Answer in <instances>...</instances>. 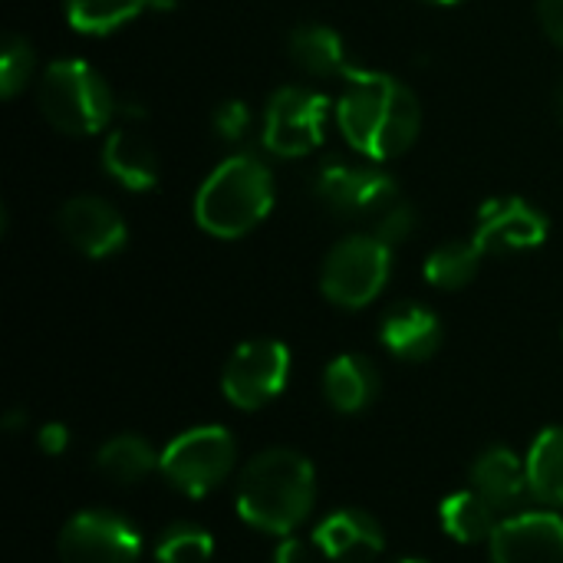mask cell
Returning a JSON list of instances; mask_svg holds the SVG:
<instances>
[{"mask_svg":"<svg viewBox=\"0 0 563 563\" xmlns=\"http://www.w3.org/2000/svg\"><path fill=\"white\" fill-rule=\"evenodd\" d=\"M485 251L472 241H445L426 257V280L435 290H462L478 277Z\"/></svg>","mask_w":563,"mask_h":563,"instance_id":"24","label":"cell"},{"mask_svg":"<svg viewBox=\"0 0 563 563\" xmlns=\"http://www.w3.org/2000/svg\"><path fill=\"white\" fill-rule=\"evenodd\" d=\"M102 172L129 191H152L162 168H158V152L152 148V142L142 132L122 125L106 135Z\"/></svg>","mask_w":563,"mask_h":563,"instance_id":"18","label":"cell"},{"mask_svg":"<svg viewBox=\"0 0 563 563\" xmlns=\"http://www.w3.org/2000/svg\"><path fill=\"white\" fill-rule=\"evenodd\" d=\"M172 7V0H63V13L76 33L106 36L125 26L129 20L142 16L145 10Z\"/></svg>","mask_w":563,"mask_h":563,"instance_id":"23","label":"cell"},{"mask_svg":"<svg viewBox=\"0 0 563 563\" xmlns=\"http://www.w3.org/2000/svg\"><path fill=\"white\" fill-rule=\"evenodd\" d=\"M429 3H439V7H452V3H462V0H429Z\"/></svg>","mask_w":563,"mask_h":563,"instance_id":"34","label":"cell"},{"mask_svg":"<svg viewBox=\"0 0 563 563\" xmlns=\"http://www.w3.org/2000/svg\"><path fill=\"white\" fill-rule=\"evenodd\" d=\"M330 99L307 86H280L264 109V148L280 158H303L323 142Z\"/></svg>","mask_w":563,"mask_h":563,"instance_id":"8","label":"cell"},{"mask_svg":"<svg viewBox=\"0 0 563 563\" xmlns=\"http://www.w3.org/2000/svg\"><path fill=\"white\" fill-rule=\"evenodd\" d=\"M36 445H40L43 455L59 459V455L69 449V429H66L63 422H46V426H40V432H36Z\"/></svg>","mask_w":563,"mask_h":563,"instance_id":"30","label":"cell"},{"mask_svg":"<svg viewBox=\"0 0 563 563\" xmlns=\"http://www.w3.org/2000/svg\"><path fill=\"white\" fill-rule=\"evenodd\" d=\"M313 191L320 198L323 208H330L336 218H376L379 211H386L399 191L396 181L376 168V165H356V162H343V158H330L317 168L313 178Z\"/></svg>","mask_w":563,"mask_h":563,"instance_id":"10","label":"cell"},{"mask_svg":"<svg viewBox=\"0 0 563 563\" xmlns=\"http://www.w3.org/2000/svg\"><path fill=\"white\" fill-rule=\"evenodd\" d=\"M3 429H7V432L26 429V412H23V409H10V412L3 416Z\"/></svg>","mask_w":563,"mask_h":563,"instance_id":"32","label":"cell"},{"mask_svg":"<svg viewBox=\"0 0 563 563\" xmlns=\"http://www.w3.org/2000/svg\"><path fill=\"white\" fill-rule=\"evenodd\" d=\"M155 563H208L214 558V534L198 521H172L158 531Z\"/></svg>","mask_w":563,"mask_h":563,"instance_id":"25","label":"cell"},{"mask_svg":"<svg viewBox=\"0 0 563 563\" xmlns=\"http://www.w3.org/2000/svg\"><path fill=\"white\" fill-rule=\"evenodd\" d=\"M238 518L271 538H290L317 508V472L297 449H264L234 485Z\"/></svg>","mask_w":563,"mask_h":563,"instance_id":"2","label":"cell"},{"mask_svg":"<svg viewBox=\"0 0 563 563\" xmlns=\"http://www.w3.org/2000/svg\"><path fill=\"white\" fill-rule=\"evenodd\" d=\"M142 548V531L125 515L109 508L76 511L56 541L63 563H139Z\"/></svg>","mask_w":563,"mask_h":563,"instance_id":"9","label":"cell"},{"mask_svg":"<svg viewBox=\"0 0 563 563\" xmlns=\"http://www.w3.org/2000/svg\"><path fill=\"white\" fill-rule=\"evenodd\" d=\"M162 452L139 432H119L96 449V472L112 485H142L158 472Z\"/></svg>","mask_w":563,"mask_h":563,"instance_id":"20","label":"cell"},{"mask_svg":"<svg viewBox=\"0 0 563 563\" xmlns=\"http://www.w3.org/2000/svg\"><path fill=\"white\" fill-rule=\"evenodd\" d=\"M492 563H563V515L531 508L501 518L488 541Z\"/></svg>","mask_w":563,"mask_h":563,"instance_id":"11","label":"cell"},{"mask_svg":"<svg viewBox=\"0 0 563 563\" xmlns=\"http://www.w3.org/2000/svg\"><path fill=\"white\" fill-rule=\"evenodd\" d=\"M317 544L313 541H300V538H280L277 551H274V561L271 563H317Z\"/></svg>","mask_w":563,"mask_h":563,"instance_id":"29","label":"cell"},{"mask_svg":"<svg viewBox=\"0 0 563 563\" xmlns=\"http://www.w3.org/2000/svg\"><path fill=\"white\" fill-rule=\"evenodd\" d=\"M343 79L346 86L336 102V122L353 152L369 162L402 155L422 129V106L416 92L373 69H350Z\"/></svg>","mask_w":563,"mask_h":563,"instance_id":"1","label":"cell"},{"mask_svg":"<svg viewBox=\"0 0 563 563\" xmlns=\"http://www.w3.org/2000/svg\"><path fill=\"white\" fill-rule=\"evenodd\" d=\"M30 79H33V46L23 36L7 33L0 46V96L3 99L20 96Z\"/></svg>","mask_w":563,"mask_h":563,"instance_id":"26","label":"cell"},{"mask_svg":"<svg viewBox=\"0 0 563 563\" xmlns=\"http://www.w3.org/2000/svg\"><path fill=\"white\" fill-rule=\"evenodd\" d=\"M274 208V175L251 155H228L195 195V221L205 234L234 241L251 234Z\"/></svg>","mask_w":563,"mask_h":563,"instance_id":"3","label":"cell"},{"mask_svg":"<svg viewBox=\"0 0 563 563\" xmlns=\"http://www.w3.org/2000/svg\"><path fill=\"white\" fill-rule=\"evenodd\" d=\"M238 468V439L228 426L208 422L191 426L178 432L165 449L158 462V475L168 488H175L185 498H208L218 492Z\"/></svg>","mask_w":563,"mask_h":563,"instance_id":"5","label":"cell"},{"mask_svg":"<svg viewBox=\"0 0 563 563\" xmlns=\"http://www.w3.org/2000/svg\"><path fill=\"white\" fill-rule=\"evenodd\" d=\"M468 485L488 498L501 515L505 511H521V501L531 495L528 485V462L508 449V445H488L485 452L475 455L472 468H468Z\"/></svg>","mask_w":563,"mask_h":563,"instance_id":"16","label":"cell"},{"mask_svg":"<svg viewBox=\"0 0 563 563\" xmlns=\"http://www.w3.org/2000/svg\"><path fill=\"white\" fill-rule=\"evenodd\" d=\"M442 336H445V330H442L439 313L416 300H402V303L389 307L379 323V343L386 346L389 356H396L402 363L432 360L442 346Z\"/></svg>","mask_w":563,"mask_h":563,"instance_id":"15","label":"cell"},{"mask_svg":"<svg viewBox=\"0 0 563 563\" xmlns=\"http://www.w3.org/2000/svg\"><path fill=\"white\" fill-rule=\"evenodd\" d=\"M501 525V511L482 498L472 485L462 492H452L439 505V528L455 541V544H488L492 534Z\"/></svg>","mask_w":563,"mask_h":563,"instance_id":"19","label":"cell"},{"mask_svg":"<svg viewBox=\"0 0 563 563\" xmlns=\"http://www.w3.org/2000/svg\"><path fill=\"white\" fill-rule=\"evenodd\" d=\"M323 561L373 563L386 551V528L363 508H336L317 521L313 538Z\"/></svg>","mask_w":563,"mask_h":563,"instance_id":"14","label":"cell"},{"mask_svg":"<svg viewBox=\"0 0 563 563\" xmlns=\"http://www.w3.org/2000/svg\"><path fill=\"white\" fill-rule=\"evenodd\" d=\"M538 20L544 33L563 49V0H538Z\"/></svg>","mask_w":563,"mask_h":563,"instance_id":"31","label":"cell"},{"mask_svg":"<svg viewBox=\"0 0 563 563\" xmlns=\"http://www.w3.org/2000/svg\"><path fill=\"white\" fill-rule=\"evenodd\" d=\"M554 109H558V119L563 122V79L561 86H558V96H554Z\"/></svg>","mask_w":563,"mask_h":563,"instance_id":"33","label":"cell"},{"mask_svg":"<svg viewBox=\"0 0 563 563\" xmlns=\"http://www.w3.org/2000/svg\"><path fill=\"white\" fill-rule=\"evenodd\" d=\"M290 59L300 73L307 76H320V79H330V76H346L350 66H346V43L343 36L327 26V23H303L290 33Z\"/></svg>","mask_w":563,"mask_h":563,"instance_id":"21","label":"cell"},{"mask_svg":"<svg viewBox=\"0 0 563 563\" xmlns=\"http://www.w3.org/2000/svg\"><path fill=\"white\" fill-rule=\"evenodd\" d=\"M416 228H419L416 208H412L409 201H402V198H396L386 211H379V214L373 218V234H376L383 244H389V247L409 241V238L416 234Z\"/></svg>","mask_w":563,"mask_h":563,"instance_id":"27","label":"cell"},{"mask_svg":"<svg viewBox=\"0 0 563 563\" xmlns=\"http://www.w3.org/2000/svg\"><path fill=\"white\" fill-rule=\"evenodd\" d=\"M531 498L544 508L563 511V426H548L534 435L528 455Z\"/></svg>","mask_w":563,"mask_h":563,"instance_id":"22","label":"cell"},{"mask_svg":"<svg viewBox=\"0 0 563 563\" xmlns=\"http://www.w3.org/2000/svg\"><path fill=\"white\" fill-rule=\"evenodd\" d=\"M396 563H429L426 558H402V561H396Z\"/></svg>","mask_w":563,"mask_h":563,"instance_id":"35","label":"cell"},{"mask_svg":"<svg viewBox=\"0 0 563 563\" xmlns=\"http://www.w3.org/2000/svg\"><path fill=\"white\" fill-rule=\"evenodd\" d=\"M290 379V350L280 340L241 343L221 369V396L241 409L257 412L271 406Z\"/></svg>","mask_w":563,"mask_h":563,"instance_id":"7","label":"cell"},{"mask_svg":"<svg viewBox=\"0 0 563 563\" xmlns=\"http://www.w3.org/2000/svg\"><path fill=\"white\" fill-rule=\"evenodd\" d=\"M393 247L376 234H350L330 247L320 267V290L343 310L369 307L389 284Z\"/></svg>","mask_w":563,"mask_h":563,"instance_id":"6","label":"cell"},{"mask_svg":"<svg viewBox=\"0 0 563 563\" xmlns=\"http://www.w3.org/2000/svg\"><path fill=\"white\" fill-rule=\"evenodd\" d=\"M211 125L218 132V139L224 142H241L251 132V109L241 99H224L214 112H211Z\"/></svg>","mask_w":563,"mask_h":563,"instance_id":"28","label":"cell"},{"mask_svg":"<svg viewBox=\"0 0 563 563\" xmlns=\"http://www.w3.org/2000/svg\"><path fill=\"white\" fill-rule=\"evenodd\" d=\"M379 369L363 353H340L323 369V399L340 416L366 412L379 396Z\"/></svg>","mask_w":563,"mask_h":563,"instance_id":"17","label":"cell"},{"mask_svg":"<svg viewBox=\"0 0 563 563\" xmlns=\"http://www.w3.org/2000/svg\"><path fill=\"white\" fill-rule=\"evenodd\" d=\"M63 238L86 257H112L125 247L129 228L119 208L99 195H76L59 208Z\"/></svg>","mask_w":563,"mask_h":563,"instance_id":"13","label":"cell"},{"mask_svg":"<svg viewBox=\"0 0 563 563\" xmlns=\"http://www.w3.org/2000/svg\"><path fill=\"white\" fill-rule=\"evenodd\" d=\"M548 218L544 211H538L534 205H528L525 198H492L482 205L478 211V224H475V244L485 251V257L492 254H521V251H534L548 241Z\"/></svg>","mask_w":563,"mask_h":563,"instance_id":"12","label":"cell"},{"mask_svg":"<svg viewBox=\"0 0 563 563\" xmlns=\"http://www.w3.org/2000/svg\"><path fill=\"white\" fill-rule=\"evenodd\" d=\"M40 109L66 135H96L119 112L112 86L82 59H56L40 79Z\"/></svg>","mask_w":563,"mask_h":563,"instance_id":"4","label":"cell"}]
</instances>
